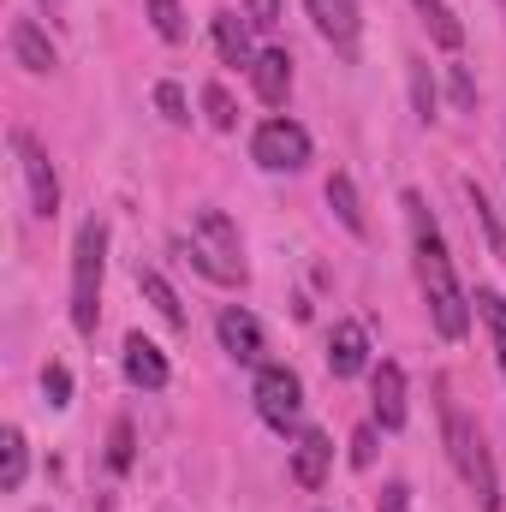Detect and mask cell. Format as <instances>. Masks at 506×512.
Returning <instances> with one entry per match:
<instances>
[{
	"mask_svg": "<svg viewBox=\"0 0 506 512\" xmlns=\"http://www.w3.org/2000/svg\"><path fill=\"white\" fill-rule=\"evenodd\" d=\"M399 203H405L411 262H417V286H423L429 322H435L441 340H465V328H471V298H465V286H459V274H453L447 239H441V227H435V215H429V203H423L417 191H405Z\"/></svg>",
	"mask_w": 506,
	"mask_h": 512,
	"instance_id": "cell-1",
	"label": "cell"
},
{
	"mask_svg": "<svg viewBox=\"0 0 506 512\" xmlns=\"http://www.w3.org/2000/svg\"><path fill=\"white\" fill-rule=\"evenodd\" d=\"M441 441H447V459H453L459 483L477 495V507H483V512H501V477H495L489 441H483V429L459 411V399H441Z\"/></svg>",
	"mask_w": 506,
	"mask_h": 512,
	"instance_id": "cell-2",
	"label": "cell"
},
{
	"mask_svg": "<svg viewBox=\"0 0 506 512\" xmlns=\"http://www.w3.org/2000/svg\"><path fill=\"white\" fill-rule=\"evenodd\" d=\"M102 274H108V227L84 221L72 245V328L90 340L102 322Z\"/></svg>",
	"mask_w": 506,
	"mask_h": 512,
	"instance_id": "cell-3",
	"label": "cell"
},
{
	"mask_svg": "<svg viewBox=\"0 0 506 512\" xmlns=\"http://www.w3.org/2000/svg\"><path fill=\"white\" fill-rule=\"evenodd\" d=\"M191 262L209 280H221V286H245V245H239V227L221 209H197V221H191Z\"/></svg>",
	"mask_w": 506,
	"mask_h": 512,
	"instance_id": "cell-4",
	"label": "cell"
},
{
	"mask_svg": "<svg viewBox=\"0 0 506 512\" xmlns=\"http://www.w3.org/2000/svg\"><path fill=\"white\" fill-rule=\"evenodd\" d=\"M251 399H256V417H262L268 429H280V435L298 429V417H304V382H298L286 364H262Z\"/></svg>",
	"mask_w": 506,
	"mask_h": 512,
	"instance_id": "cell-5",
	"label": "cell"
},
{
	"mask_svg": "<svg viewBox=\"0 0 506 512\" xmlns=\"http://www.w3.org/2000/svg\"><path fill=\"white\" fill-rule=\"evenodd\" d=\"M251 155L268 173H298V167H310V131L298 120H262L251 137Z\"/></svg>",
	"mask_w": 506,
	"mask_h": 512,
	"instance_id": "cell-6",
	"label": "cell"
},
{
	"mask_svg": "<svg viewBox=\"0 0 506 512\" xmlns=\"http://www.w3.org/2000/svg\"><path fill=\"white\" fill-rule=\"evenodd\" d=\"M12 155H18V173H24V191H30V209L48 221L54 209H60V173H54V161H48V149L30 137V131L18 126L12 131Z\"/></svg>",
	"mask_w": 506,
	"mask_h": 512,
	"instance_id": "cell-7",
	"label": "cell"
},
{
	"mask_svg": "<svg viewBox=\"0 0 506 512\" xmlns=\"http://www.w3.org/2000/svg\"><path fill=\"white\" fill-rule=\"evenodd\" d=\"M215 334H221V346H227L239 364H256V370H262V352H268V340H262V322H256L251 310L227 304V310L215 316Z\"/></svg>",
	"mask_w": 506,
	"mask_h": 512,
	"instance_id": "cell-8",
	"label": "cell"
},
{
	"mask_svg": "<svg viewBox=\"0 0 506 512\" xmlns=\"http://www.w3.org/2000/svg\"><path fill=\"white\" fill-rule=\"evenodd\" d=\"M328 370H334V382H352V376L370 370V334H364V322H334V334H328Z\"/></svg>",
	"mask_w": 506,
	"mask_h": 512,
	"instance_id": "cell-9",
	"label": "cell"
},
{
	"mask_svg": "<svg viewBox=\"0 0 506 512\" xmlns=\"http://www.w3.org/2000/svg\"><path fill=\"white\" fill-rule=\"evenodd\" d=\"M328 465H334V441L322 429H304L292 441V483L298 489H322L328 483Z\"/></svg>",
	"mask_w": 506,
	"mask_h": 512,
	"instance_id": "cell-10",
	"label": "cell"
},
{
	"mask_svg": "<svg viewBox=\"0 0 506 512\" xmlns=\"http://www.w3.org/2000/svg\"><path fill=\"white\" fill-rule=\"evenodd\" d=\"M126 382L143 387V393H161V387L173 382V370H167V352H161L155 340L126 334Z\"/></svg>",
	"mask_w": 506,
	"mask_h": 512,
	"instance_id": "cell-11",
	"label": "cell"
},
{
	"mask_svg": "<svg viewBox=\"0 0 506 512\" xmlns=\"http://www.w3.org/2000/svg\"><path fill=\"white\" fill-rule=\"evenodd\" d=\"M370 405H376V423L381 429H405V370L381 358L370 370Z\"/></svg>",
	"mask_w": 506,
	"mask_h": 512,
	"instance_id": "cell-12",
	"label": "cell"
},
{
	"mask_svg": "<svg viewBox=\"0 0 506 512\" xmlns=\"http://www.w3.org/2000/svg\"><path fill=\"white\" fill-rule=\"evenodd\" d=\"M6 42H12V60H18L24 72H54V66H60V54H54V42L42 36V24H36V18H12Z\"/></svg>",
	"mask_w": 506,
	"mask_h": 512,
	"instance_id": "cell-13",
	"label": "cell"
},
{
	"mask_svg": "<svg viewBox=\"0 0 506 512\" xmlns=\"http://www.w3.org/2000/svg\"><path fill=\"white\" fill-rule=\"evenodd\" d=\"M310 18H316V30H322L340 54L358 48V0H310Z\"/></svg>",
	"mask_w": 506,
	"mask_h": 512,
	"instance_id": "cell-14",
	"label": "cell"
},
{
	"mask_svg": "<svg viewBox=\"0 0 506 512\" xmlns=\"http://www.w3.org/2000/svg\"><path fill=\"white\" fill-rule=\"evenodd\" d=\"M251 84H256V96H262L268 108H280L286 90H292V54H286V48H262L256 66H251Z\"/></svg>",
	"mask_w": 506,
	"mask_h": 512,
	"instance_id": "cell-15",
	"label": "cell"
},
{
	"mask_svg": "<svg viewBox=\"0 0 506 512\" xmlns=\"http://www.w3.org/2000/svg\"><path fill=\"white\" fill-rule=\"evenodd\" d=\"M209 24H215V48H221V60L251 72V66H256V54H251V18H239V12H215Z\"/></svg>",
	"mask_w": 506,
	"mask_h": 512,
	"instance_id": "cell-16",
	"label": "cell"
},
{
	"mask_svg": "<svg viewBox=\"0 0 506 512\" xmlns=\"http://www.w3.org/2000/svg\"><path fill=\"white\" fill-rule=\"evenodd\" d=\"M328 209L340 215V227H346L352 239H370V221H364V203H358V185H352L346 173H334V179H328Z\"/></svg>",
	"mask_w": 506,
	"mask_h": 512,
	"instance_id": "cell-17",
	"label": "cell"
},
{
	"mask_svg": "<svg viewBox=\"0 0 506 512\" xmlns=\"http://www.w3.org/2000/svg\"><path fill=\"white\" fill-rule=\"evenodd\" d=\"M24 471H30V447H24L18 429H6V435H0V489L18 495V489H24Z\"/></svg>",
	"mask_w": 506,
	"mask_h": 512,
	"instance_id": "cell-18",
	"label": "cell"
},
{
	"mask_svg": "<svg viewBox=\"0 0 506 512\" xmlns=\"http://www.w3.org/2000/svg\"><path fill=\"white\" fill-rule=\"evenodd\" d=\"M411 6H417V18L429 24V36H435L441 48H459V42H465V24L453 18V6H447V0H411Z\"/></svg>",
	"mask_w": 506,
	"mask_h": 512,
	"instance_id": "cell-19",
	"label": "cell"
},
{
	"mask_svg": "<svg viewBox=\"0 0 506 512\" xmlns=\"http://www.w3.org/2000/svg\"><path fill=\"white\" fill-rule=\"evenodd\" d=\"M137 286H143V298H149V304H155V310H161L173 328H185V304H179V292H173V286H167L155 268H137Z\"/></svg>",
	"mask_w": 506,
	"mask_h": 512,
	"instance_id": "cell-20",
	"label": "cell"
},
{
	"mask_svg": "<svg viewBox=\"0 0 506 512\" xmlns=\"http://www.w3.org/2000/svg\"><path fill=\"white\" fill-rule=\"evenodd\" d=\"M477 310H483V322H489V340H495V364H501V376H506V292L483 286V292H477Z\"/></svg>",
	"mask_w": 506,
	"mask_h": 512,
	"instance_id": "cell-21",
	"label": "cell"
},
{
	"mask_svg": "<svg viewBox=\"0 0 506 512\" xmlns=\"http://www.w3.org/2000/svg\"><path fill=\"white\" fill-rule=\"evenodd\" d=\"M465 197H471V209H477V221L489 227V251H495V256H506V227H501V215L489 209V197H483V185H477V179H465Z\"/></svg>",
	"mask_w": 506,
	"mask_h": 512,
	"instance_id": "cell-22",
	"label": "cell"
},
{
	"mask_svg": "<svg viewBox=\"0 0 506 512\" xmlns=\"http://www.w3.org/2000/svg\"><path fill=\"white\" fill-rule=\"evenodd\" d=\"M203 114H209V126H215V131H233V126H239V108H233L227 84H203Z\"/></svg>",
	"mask_w": 506,
	"mask_h": 512,
	"instance_id": "cell-23",
	"label": "cell"
},
{
	"mask_svg": "<svg viewBox=\"0 0 506 512\" xmlns=\"http://www.w3.org/2000/svg\"><path fill=\"white\" fill-rule=\"evenodd\" d=\"M149 24H155L161 42H185V12H179V0H149Z\"/></svg>",
	"mask_w": 506,
	"mask_h": 512,
	"instance_id": "cell-24",
	"label": "cell"
},
{
	"mask_svg": "<svg viewBox=\"0 0 506 512\" xmlns=\"http://www.w3.org/2000/svg\"><path fill=\"white\" fill-rule=\"evenodd\" d=\"M405 66H411V102H417V120L429 126V120H435V78H429L423 60H405Z\"/></svg>",
	"mask_w": 506,
	"mask_h": 512,
	"instance_id": "cell-25",
	"label": "cell"
},
{
	"mask_svg": "<svg viewBox=\"0 0 506 512\" xmlns=\"http://www.w3.org/2000/svg\"><path fill=\"white\" fill-rule=\"evenodd\" d=\"M42 393H48L54 411H66V405H72V370H66V364H48V370H42Z\"/></svg>",
	"mask_w": 506,
	"mask_h": 512,
	"instance_id": "cell-26",
	"label": "cell"
},
{
	"mask_svg": "<svg viewBox=\"0 0 506 512\" xmlns=\"http://www.w3.org/2000/svg\"><path fill=\"white\" fill-rule=\"evenodd\" d=\"M155 108H161V120L167 126H185L191 114H185V90L179 84H155Z\"/></svg>",
	"mask_w": 506,
	"mask_h": 512,
	"instance_id": "cell-27",
	"label": "cell"
},
{
	"mask_svg": "<svg viewBox=\"0 0 506 512\" xmlns=\"http://www.w3.org/2000/svg\"><path fill=\"white\" fill-rule=\"evenodd\" d=\"M108 465H114L120 477L131 471V423H126V417H120V423H114V435H108Z\"/></svg>",
	"mask_w": 506,
	"mask_h": 512,
	"instance_id": "cell-28",
	"label": "cell"
},
{
	"mask_svg": "<svg viewBox=\"0 0 506 512\" xmlns=\"http://www.w3.org/2000/svg\"><path fill=\"white\" fill-rule=\"evenodd\" d=\"M352 465H358V471L376 465V423H364V429L352 435Z\"/></svg>",
	"mask_w": 506,
	"mask_h": 512,
	"instance_id": "cell-29",
	"label": "cell"
},
{
	"mask_svg": "<svg viewBox=\"0 0 506 512\" xmlns=\"http://www.w3.org/2000/svg\"><path fill=\"white\" fill-rule=\"evenodd\" d=\"M245 18H251V30H274L280 24V0H245Z\"/></svg>",
	"mask_w": 506,
	"mask_h": 512,
	"instance_id": "cell-30",
	"label": "cell"
},
{
	"mask_svg": "<svg viewBox=\"0 0 506 512\" xmlns=\"http://www.w3.org/2000/svg\"><path fill=\"white\" fill-rule=\"evenodd\" d=\"M376 512H411V489H405V483H387L381 501H376Z\"/></svg>",
	"mask_w": 506,
	"mask_h": 512,
	"instance_id": "cell-31",
	"label": "cell"
},
{
	"mask_svg": "<svg viewBox=\"0 0 506 512\" xmlns=\"http://www.w3.org/2000/svg\"><path fill=\"white\" fill-rule=\"evenodd\" d=\"M453 102H459V108H477V84H471L465 66H453Z\"/></svg>",
	"mask_w": 506,
	"mask_h": 512,
	"instance_id": "cell-32",
	"label": "cell"
},
{
	"mask_svg": "<svg viewBox=\"0 0 506 512\" xmlns=\"http://www.w3.org/2000/svg\"><path fill=\"white\" fill-rule=\"evenodd\" d=\"M48 6H54V0H48Z\"/></svg>",
	"mask_w": 506,
	"mask_h": 512,
	"instance_id": "cell-33",
	"label": "cell"
}]
</instances>
